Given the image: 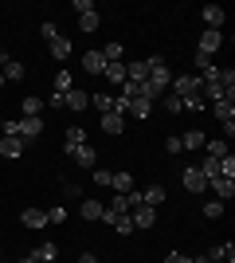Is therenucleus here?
<instances>
[{
  "instance_id": "41",
  "label": "nucleus",
  "mask_w": 235,
  "mask_h": 263,
  "mask_svg": "<svg viewBox=\"0 0 235 263\" xmlns=\"http://www.w3.org/2000/svg\"><path fill=\"white\" fill-rule=\"evenodd\" d=\"M90 177H94V185H102V189H110V181H114L110 169H90Z\"/></svg>"
},
{
  "instance_id": "45",
  "label": "nucleus",
  "mask_w": 235,
  "mask_h": 263,
  "mask_svg": "<svg viewBox=\"0 0 235 263\" xmlns=\"http://www.w3.org/2000/svg\"><path fill=\"white\" fill-rule=\"evenodd\" d=\"M165 154H180V134H173V138H165Z\"/></svg>"
},
{
  "instance_id": "54",
  "label": "nucleus",
  "mask_w": 235,
  "mask_h": 263,
  "mask_svg": "<svg viewBox=\"0 0 235 263\" xmlns=\"http://www.w3.org/2000/svg\"><path fill=\"white\" fill-rule=\"evenodd\" d=\"M0 259H4V252H0Z\"/></svg>"
},
{
  "instance_id": "36",
  "label": "nucleus",
  "mask_w": 235,
  "mask_h": 263,
  "mask_svg": "<svg viewBox=\"0 0 235 263\" xmlns=\"http://www.w3.org/2000/svg\"><path fill=\"white\" fill-rule=\"evenodd\" d=\"M47 212V224H63V220H67V209H63V204H51V209H44Z\"/></svg>"
},
{
  "instance_id": "23",
  "label": "nucleus",
  "mask_w": 235,
  "mask_h": 263,
  "mask_svg": "<svg viewBox=\"0 0 235 263\" xmlns=\"http://www.w3.org/2000/svg\"><path fill=\"white\" fill-rule=\"evenodd\" d=\"M32 259H51V263H55V259H59V243H55V240H44V243L32 252Z\"/></svg>"
},
{
  "instance_id": "20",
  "label": "nucleus",
  "mask_w": 235,
  "mask_h": 263,
  "mask_svg": "<svg viewBox=\"0 0 235 263\" xmlns=\"http://www.w3.org/2000/svg\"><path fill=\"white\" fill-rule=\"evenodd\" d=\"M51 55H55V63H67L71 59V40L67 35H55V40H51Z\"/></svg>"
},
{
  "instance_id": "27",
  "label": "nucleus",
  "mask_w": 235,
  "mask_h": 263,
  "mask_svg": "<svg viewBox=\"0 0 235 263\" xmlns=\"http://www.w3.org/2000/svg\"><path fill=\"white\" fill-rule=\"evenodd\" d=\"M224 209H227L224 200H216V197H212V200H204V209H200V212H204V220H220V216H224Z\"/></svg>"
},
{
  "instance_id": "8",
  "label": "nucleus",
  "mask_w": 235,
  "mask_h": 263,
  "mask_svg": "<svg viewBox=\"0 0 235 263\" xmlns=\"http://www.w3.org/2000/svg\"><path fill=\"white\" fill-rule=\"evenodd\" d=\"M130 220H134V228H153V224H157V209H149V204H134V209H130Z\"/></svg>"
},
{
  "instance_id": "35",
  "label": "nucleus",
  "mask_w": 235,
  "mask_h": 263,
  "mask_svg": "<svg viewBox=\"0 0 235 263\" xmlns=\"http://www.w3.org/2000/svg\"><path fill=\"white\" fill-rule=\"evenodd\" d=\"M220 177H231V181H235V154L220 157Z\"/></svg>"
},
{
  "instance_id": "11",
  "label": "nucleus",
  "mask_w": 235,
  "mask_h": 263,
  "mask_svg": "<svg viewBox=\"0 0 235 263\" xmlns=\"http://www.w3.org/2000/svg\"><path fill=\"white\" fill-rule=\"evenodd\" d=\"M71 157H75L78 169H94V165H98V154H94V145H78V149H71Z\"/></svg>"
},
{
  "instance_id": "42",
  "label": "nucleus",
  "mask_w": 235,
  "mask_h": 263,
  "mask_svg": "<svg viewBox=\"0 0 235 263\" xmlns=\"http://www.w3.org/2000/svg\"><path fill=\"white\" fill-rule=\"evenodd\" d=\"M165 110H168V114H180V110H184V106H180V99L173 95V90H165Z\"/></svg>"
},
{
  "instance_id": "38",
  "label": "nucleus",
  "mask_w": 235,
  "mask_h": 263,
  "mask_svg": "<svg viewBox=\"0 0 235 263\" xmlns=\"http://www.w3.org/2000/svg\"><path fill=\"white\" fill-rule=\"evenodd\" d=\"M71 90V71H55V95H67Z\"/></svg>"
},
{
  "instance_id": "28",
  "label": "nucleus",
  "mask_w": 235,
  "mask_h": 263,
  "mask_svg": "<svg viewBox=\"0 0 235 263\" xmlns=\"http://www.w3.org/2000/svg\"><path fill=\"white\" fill-rule=\"evenodd\" d=\"M24 79V63L20 59H8V63H4V83H20Z\"/></svg>"
},
{
  "instance_id": "5",
  "label": "nucleus",
  "mask_w": 235,
  "mask_h": 263,
  "mask_svg": "<svg viewBox=\"0 0 235 263\" xmlns=\"http://www.w3.org/2000/svg\"><path fill=\"white\" fill-rule=\"evenodd\" d=\"M220 47H224V32H216V28H204L200 44H196V51H200V55H216Z\"/></svg>"
},
{
  "instance_id": "7",
  "label": "nucleus",
  "mask_w": 235,
  "mask_h": 263,
  "mask_svg": "<svg viewBox=\"0 0 235 263\" xmlns=\"http://www.w3.org/2000/svg\"><path fill=\"white\" fill-rule=\"evenodd\" d=\"M20 224H24L28 232H44V228H47V212H44V209H24V212H20Z\"/></svg>"
},
{
  "instance_id": "48",
  "label": "nucleus",
  "mask_w": 235,
  "mask_h": 263,
  "mask_svg": "<svg viewBox=\"0 0 235 263\" xmlns=\"http://www.w3.org/2000/svg\"><path fill=\"white\" fill-rule=\"evenodd\" d=\"M4 63H8V51H4V47H0V71H4Z\"/></svg>"
},
{
  "instance_id": "49",
  "label": "nucleus",
  "mask_w": 235,
  "mask_h": 263,
  "mask_svg": "<svg viewBox=\"0 0 235 263\" xmlns=\"http://www.w3.org/2000/svg\"><path fill=\"white\" fill-rule=\"evenodd\" d=\"M16 263H35V259H32V255H24V259H16Z\"/></svg>"
},
{
  "instance_id": "24",
  "label": "nucleus",
  "mask_w": 235,
  "mask_h": 263,
  "mask_svg": "<svg viewBox=\"0 0 235 263\" xmlns=\"http://www.w3.org/2000/svg\"><path fill=\"white\" fill-rule=\"evenodd\" d=\"M78 145H87V130H82V126H71L67 130V142H63V149H78Z\"/></svg>"
},
{
  "instance_id": "52",
  "label": "nucleus",
  "mask_w": 235,
  "mask_h": 263,
  "mask_svg": "<svg viewBox=\"0 0 235 263\" xmlns=\"http://www.w3.org/2000/svg\"><path fill=\"white\" fill-rule=\"evenodd\" d=\"M0 87H4V71H0Z\"/></svg>"
},
{
  "instance_id": "44",
  "label": "nucleus",
  "mask_w": 235,
  "mask_h": 263,
  "mask_svg": "<svg viewBox=\"0 0 235 263\" xmlns=\"http://www.w3.org/2000/svg\"><path fill=\"white\" fill-rule=\"evenodd\" d=\"M71 8H75L78 16H87V12H94V0H75V4H71Z\"/></svg>"
},
{
  "instance_id": "51",
  "label": "nucleus",
  "mask_w": 235,
  "mask_h": 263,
  "mask_svg": "<svg viewBox=\"0 0 235 263\" xmlns=\"http://www.w3.org/2000/svg\"><path fill=\"white\" fill-rule=\"evenodd\" d=\"M0 138H4V118H0Z\"/></svg>"
},
{
  "instance_id": "10",
  "label": "nucleus",
  "mask_w": 235,
  "mask_h": 263,
  "mask_svg": "<svg viewBox=\"0 0 235 263\" xmlns=\"http://www.w3.org/2000/svg\"><path fill=\"white\" fill-rule=\"evenodd\" d=\"M78 63H82V71H87V75H102V71H106L102 51H82V59H78Z\"/></svg>"
},
{
  "instance_id": "4",
  "label": "nucleus",
  "mask_w": 235,
  "mask_h": 263,
  "mask_svg": "<svg viewBox=\"0 0 235 263\" xmlns=\"http://www.w3.org/2000/svg\"><path fill=\"white\" fill-rule=\"evenodd\" d=\"M134 204H141V193H114L106 209H110V212H118V216H125V212L134 209Z\"/></svg>"
},
{
  "instance_id": "47",
  "label": "nucleus",
  "mask_w": 235,
  "mask_h": 263,
  "mask_svg": "<svg viewBox=\"0 0 235 263\" xmlns=\"http://www.w3.org/2000/svg\"><path fill=\"white\" fill-rule=\"evenodd\" d=\"M78 263H98V255H94V252H82V255H78Z\"/></svg>"
},
{
  "instance_id": "50",
  "label": "nucleus",
  "mask_w": 235,
  "mask_h": 263,
  "mask_svg": "<svg viewBox=\"0 0 235 263\" xmlns=\"http://www.w3.org/2000/svg\"><path fill=\"white\" fill-rule=\"evenodd\" d=\"M192 263H208V259H204V255H196V259H192Z\"/></svg>"
},
{
  "instance_id": "33",
  "label": "nucleus",
  "mask_w": 235,
  "mask_h": 263,
  "mask_svg": "<svg viewBox=\"0 0 235 263\" xmlns=\"http://www.w3.org/2000/svg\"><path fill=\"white\" fill-rule=\"evenodd\" d=\"M110 228L118 232V236H134V220H130V212H125V216H114Z\"/></svg>"
},
{
  "instance_id": "15",
  "label": "nucleus",
  "mask_w": 235,
  "mask_h": 263,
  "mask_svg": "<svg viewBox=\"0 0 235 263\" xmlns=\"http://www.w3.org/2000/svg\"><path fill=\"white\" fill-rule=\"evenodd\" d=\"M102 130L110 134V138H118V134L125 130V118H122V114H114V110H106V114H102Z\"/></svg>"
},
{
  "instance_id": "32",
  "label": "nucleus",
  "mask_w": 235,
  "mask_h": 263,
  "mask_svg": "<svg viewBox=\"0 0 235 263\" xmlns=\"http://www.w3.org/2000/svg\"><path fill=\"white\" fill-rule=\"evenodd\" d=\"M204 149H208V157H216V161H220V157H224V154H231L224 138H212V142H204Z\"/></svg>"
},
{
  "instance_id": "6",
  "label": "nucleus",
  "mask_w": 235,
  "mask_h": 263,
  "mask_svg": "<svg viewBox=\"0 0 235 263\" xmlns=\"http://www.w3.org/2000/svg\"><path fill=\"white\" fill-rule=\"evenodd\" d=\"M200 16H204V28H216V32H224L227 12L220 8V4H204V8H200Z\"/></svg>"
},
{
  "instance_id": "30",
  "label": "nucleus",
  "mask_w": 235,
  "mask_h": 263,
  "mask_svg": "<svg viewBox=\"0 0 235 263\" xmlns=\"http://www.w3.org/2000/svg\"><path fill=\"white\" fill-rule=\"evenodd\" d=\"M98 24H102V16L98 12H87V16H78V32H98Z\"/></svg>"
},
{
  "instance_id": "53",
  "label": "nucleus",
  "mask_w": 235,
  "mask_h": 263,
  "mask_svg": "<svg viewBox=\"0 0 235 263\" xmlns=\"http://www.w3.org/2000/svg\"><path fill=\"white\" fill-rule=\"evenodd\" d=\"M35 263H51V259H35Z\"/></svg>"
},
{
  "instance_id": "26",
  "label": "nucleus",
  "mask_w": 235,
  "mask_h": 263,
  "mask_svg": "<svg viewBox=\"0 0 235 263\" xmlns=\"http://www.w3.org/2000/svg\"><path fill=\"white\" fill-rule=\"evenodd\" d=\"M102 79H110L114 87H122V83H125V63H106V71H102Z\"/></svg>"
},
{
  "instance_id": "37",
  "label": "nucleus",
  "mask_w": 235,
  "mask_h": 263,
  "mask_svg": "<svg viewBox=\"0 0 235 263\" xmlns=\"http://www.w3.org/2000/svg\"><path fill=\"white\" fill-rule=\"evenodd\" d=\"M90 106H98V114H106V110H114V99L110 95H90Z\"/></svg>"
},
{
  "instance_id": "40",
  "label": "nucleus",
  "mask_w": 235,
  "mask_h": 263,
  "mask_svg": "<svg viewBox=\"0 0 235 263\" xmlns=\"http://www.w3.org/2000/svg\"><path fill=\"white\" fill-rule=\"evenodd\" d=\"M180 106L184 110H208V102H204V95H188V99H180Z\"/></svg>"
},
{
  "instance_id": "19",
  "label": "nucleus",
  "mask_w": 235,
  "mask_h": 263,
  "mask_svg": "<svg viewBox=\"0 0 235 263\" xmlns=\"http://www.w3.org/2000/svg\"><path fill=\"white\" fill-rule=\"evenodd\" d=\"M39 110H44V99L39 95H28L20 102V118H39Z\"/></svg>"
},
{
  "instance_id": "22",
  "label": "nucleus",
  "mask_w": 235,
  "mask_h": 263,
  "mask_svg": "<svg viewBox=\"0 0 235 263\" xmlns=\"http://www.w3.org/2000/svg\"><path fill=\"white\" fill-rule=\"evenodd\" d=\"M208 263H220V259H227V263H235V243H220V248H212V252L204 255Z\"/></svg>"
},
{
  "instance_id": "21",
  "label": "nucleus",
  "mask_w": 235,
  "mask_h": 263,
  "mask_svg": "<svg viewBox=\"0 0 235 263\" xmlns=\"http://www.w3.org/2000/svg\"><path fill=\"white\" fill-rule=\"evenodd\" d=\"M102 212H106L102 200H82V204H78V216L82 220H102Z\"/></svg>"
},
{
  "instance_id": "46",
  "label": "nucleus",
  "mask_w": 235,
  "mask_h": 263,
  "mask_svg": "<svg viewBox=\"0 0 235 263\" xmlns=\"http://www.w3.org/2000/svg\"><path fill=\"white\" fill-rule=\"evenodd\" d=\"M165 263H192V259H188L184 252H168V255H165Z\"/></svg>"
},
{
  "instance_id": "34",
  "label": "nucleus",
  "mask_w": 235,
  "mask_h": 263,
  "mask_svg": "<svg viewBox=\"0 0 235 263\" xmlns=\"http://www.w3.org/2000/svg\"><path fill=\"white\" fill-rule=\"evenodd\" d=\"M192 67H196V71H200V75H208V71H212V55H200V51H196V55H192Z\"/></svg>"
},
{
  "instance_id": "25",
  "label": "nucleus",
  "mask_w": 235,
  "mask_h": 263,
  "mask_svg": "<svg viewBox=\"0 0 235 263\" xmlns=\"http://www.w3.org/2000/svg\"><path fill=\"white\" fill-rule=\"evenodd\" d=\"M204 142H208V138H204L200 130H188V134H180V149H204Z\"/></svg>"
},
{
  "instance_id": "2",
  "label": "nucleus",
  "mask_w": 235,
  "mask_h": 263,
  "mask_svg": "<svg viewBox=\"0 0 235 263\" xmlns=\"http://www.w3.org/2000/svg\"><path fill=\"white\" fill-rule=\"evenodd\" d=\"M16 138L24 145H32L44 138V118H16Z\"/></svg>"
},
{
  "instance_id": "13",
  "label": "nucleus",
  "mask_w": 235,
  "mask_h": 263,
  "mask_svg": "<svg viewBox=\"0 0 235 263\" xmlns=\"http://www.w3.org/2000/svg\"><path fill=\"white\" fill-rule=\"evenodd\" d=\"M63 106H71V110H87L90 106V95L82 87H71L67 95H63Z\"/></svg>"
},
{
  "instance_id": "1",
  "label": "nucleus",
  "mask_w": 235,
  "mask_h": 263,
  "mask_svg": "<svg viewBox=\"0 0 235 263\" xmlns=\"http://www.w3.org/2000/svg\"><path fill=\"white\" fill-rule=\"evenodd\" d=\"M180 185L188 189L192 197H200V193H208V177L200 173V165H184L180 169Z\"/></svg>"
},
{
  "instance_id": "55",
  "label": "nucleus",
  "mask_w": 235,
  "mask_h": 263,
  "mask_svg": "<svg viewBox=\"0 0 235 263\" xmlns=\"http://www.w3.org/2000/svg\"><path fill=\"white\" fill-rule=\"evenodd\" d=\"M0 263H4V259H0Z\"/></svg>"
},
{
  "instance_id": "39",
  "label": "nucleus",
  "mask_w": 235,
  "mask_h": 263,
  "mask_svg": "<svg viewBox=\"0 0 235 263\" xmlns=\"http://www.w3.org/2000/svg\"><path fill=\"white\" fill-rule=\"evenodd\" d=\"M63 197L67 200H82V185H78V181H63Z\"/></svg>"
},
{
  "instance_id": "3",
  "label": "nucleus",
  "mask_w": 235,
  "mask_h": 263,
  "mask_svg": "<svg viewBox=\"0 0 235 263\" xmlns=\"http://www.w3.org/2000/svg\"><path fill=\"white\" fill-rule=\"evenodd\" d=\"M168 87L177 99H188V95H200V75H173L168 79Z\"/></svg>"
},
{
  "instance_id": "43",
  "label": "nucleus",
  "mask_w": 235,
  "mask_h": 263,
  "mask_svg": "<svg viewBox=\"0 0 235 263\" xmlns=\"http://www.w3.org/2000/svg\"><path fill=\"white\" fill-rule=\"evenodd\" d=\"M39 35H44L47 44H51V40H55V35H59V28H55V24H51V20H44V24H39Z\"/></svg>"
},
{
  "instance_id": "9",
  "label": "nucleus",
  "mask_w": 235,
  "mask_h": 263,
  "mask_svg": "<svg viewBox=\"0 0 235 263\" xmlns=\"http://www.w3.org/2000/svg\"><path fill=\"white\" fill-rule=\"evenodd\" d=\"M208 189H212L216 200H231V197H235V181H231V177H212V181H208Z\"/></svg>"
},
{
  "instance_id": "16",
  "label": "nucleus",
  "mask_w": 235,
  "mask_h": 263,
  "mask_svg": "<svg viewBox=\"0 0 235 263\" xmlns=\"http://www.w3.org/2000/svg\"><path fill=\"white\" fill-rule=\"evenodd\" d=\"M110 189L114 193H134V173H130V169H118L114 181H110Z\"/></svg>"
},
{
  "instance_id": "18",
  "label": "nucleus",
  "mask_w": 235,
  "mask_h": 263,
  "mask_svg": "<svg viewBox=\"0 0 235 263\" xmlns=\"http://www.w3.org/2000/svg\"><path fill=\"white\" fill-rule=\"evenodd\" d=\"M24 149H28V145H24L20 138H0V157H24Z\"/></svg>"
},
{
  "instance_id": "29",
  "label": "nucleus",
  "mask_w": 235,
  "mask_h": 263,
  "mask_svg": "<svg viewBox=\"0 0 235 263\" xmlns=\"http://www.w3.org/2000/svg\"><path fill=\"white\" fill-rule=\"evenodd\" d=\"M149 110H153V102H145V99H130V110H125V114H134V118L141 122V118H149Z\"/></svg>"
},
{
  "instance_id": "31",
  "label": "nucleus",
  "mask_w": 235,
  "mask_h": 263,
  "mask_svg": "<svg viewBox=\"0 0 235 263\" xmlns=\"http://www.w3.org/2000/svg\"><path fill=\"white\" fill-rule=\"evenodd\" d=\"M122 55H125L122 44H102V59L106 63H122Z\"/></svg>"
},
{
  "instance_id": "12",
  "label": "nucleus",
  "mask_w": 235,
  "mask_h": 263,
  "mask_svg": "<svg viewBox=\"0 0 235 263\" xmlns=\"http://www.w3.org/2000/svg\"><path fill=\"white\" fill-rule=\"evenodd\" d=\"M216 83L224 90V99H235V71L231 67H216Z\"/></svg>"
},
{
  "instance_id": "14",
  "label": "nucleus",
  "mask_w": 235,
  "mask_h": 263,
  "mask_svg": "<svg viewBox=\"0 0 235 263\" xmlns=\"http://www.w3.org/2000/svg\"><path fill=\"white\" fill-rule=\"evenodd\" d=\"M168 200V193H165V185H149L145 193H141V204H149V209H161Z\"/></svg>"
},
{
  "instance_id": "17",
  "label": "nucleus",
  "mask_w": 235,
  "mask_h": 263,
  "mask_svg": "<svg viewBox=\"0 0 235 263\" xmlns=\"http://www.w3.org/2000/svg\"><path fill=\"white\" fill-rule=\"evenodd\" d=\"M212 110H216V118H220V126H224V122H235V99L212 102Z\"/></svg>"
}]
</instances>
